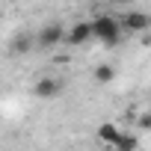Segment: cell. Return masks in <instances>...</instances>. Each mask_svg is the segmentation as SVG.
I'll return each instance as SVG.
<instances>
[{
    "mask_svg": "<svg viewBox=\"0 0 151 151\" xmlns=\"http://www.w3.org/2000/svg\"><path fill=\"white\" fill-rule=\"evenodd\" d=\"M89 24H92V39L104 42L107 47H116V45L122 42V24H119V18H116V15L101 12V15H95Z\"/></svg>",
    "mask_w": 151,
    "mask_h": 151,
    "instance_id": "obj_1",
    "label": "cell"
},
{
    "mask_svg": "<svg viewBox=\"0 0 151 151\" xmlns=\"http://www.w3.org/2000/svg\"><path fill=\"white\" fill-rule=\"evenodd\" d=\"M62 39H65V27H62L59 21H50V24H45V27L36 33V47L53 50L56 45H62Z\"/></svg>",
    "mask_w": 151,
    "mask_h": 151,
    "instance_id": "obj_2",
    "label": "cell"
},
{
    "mask_svg": "<svg viewBox=\"0 0 151 151\" xmlns=\"http://www.w3.org/2000/svg\"><path fill=\"white\" fill-rule=\"evenodd\" d=\"M119 24H122V30H127V33H148V30H151V15L142 12V9H130V12H124V15L119 18Z\"/></svg>",
    "mask_w": 151,
    "mask_h": 151,
    "instance_id": "obj_3",
    "label": "cell"
},
{
    "mask_svg": "<svg viewBox=\"0 0 151 151\" xmlns=\"http://www.w3.org/2000/svg\"><path fill=\"white\" fill-rule=\"evenodd\" d=\"M89 42H92V24L89 21H74L65 30V39H62V45H71V47H83Z\"/></svg>",
    "mask_w": 151,
    "mask_h": 151,
    "instance_id": "obj_4",
    "label": "cell"
},
{
    "mask_svg": "<svg viewBox=\"0 0 151 151\" xmlns=\"http://www.w3.org/2000/svg\"><path fill=\"white\" fill-rule=\"evenodd\" d=\"M59 92H62V80H56V77H39V80L33 83V95H36V98L50 101V98H56Z\"/></svg>",
    "mask_w": 151,
    "mask_h": 151,
    "instance_id": "obj_5",
    "label": "cell"
},
{
    "mask_svg": "<svg viewBox=\"0 0 151 151\" xmlns=\"http://www.w3.org/2000/svg\"><path fill=\"white\" fill-rule=\"evenodd\" d=\"M136 148H139V133L133 130H122L119 139L113 142V151H136Z\"/></svg>",
    "mask_w": 151,
    "mask_h": 151,
    "instance_id": "obj_6",
    "label": "cell"
},
{
    "mask_svg": "<svg viewBox=\"0 0 151 151\" xmlns=\"http://www.w3.org/2000/svg\"><path fill=\"white\" fill-rule=\"evenodd\" d=\"M119 133H122V127L113 124V122H104V124H98V130H95V136H98L104 145H110V148H113V142L119 139Z\"/></svg>",
    "mask_w": 151,
    "mask_h": 151,
    "instance_id": "obj_7",
    "label": "cell"
},
{
    "mask_svg": "<svg viewBox=\"0 0 151 151\" xmlns=\"http://www.w3.org/2000/svg\"><path fill=\"white\" fill-rule=\"evenodd\" d=\"M92 77H95V83H98V86H107V83H113V80H116V68H113L110 62H101V65H95Z\"/></svg>",
    "mask_w": 151,
    "mask_h": 151,
    "instance_id": "obj_8",
    "label": "cell"
},
{
    "mask_svg": "<svg viewBox=\"0 0 151 151\" xmlns=\"http://www.w3.org/2000/svg\"><path fill=\"white\" fill-rule=\"evenodd\" d=\"M30 47H36V39H30V36H18V39L12 42V50H15V53H27Z\"/></svg>",
    "mask_w": 151,
    "mask_h": 151,
    "instance_id": "obj_9",
    "label": "cell"
},
{
    "mask_svg": "<svg viewBox=\"0 0 151 151\" xmlns=\"http://www.w3.org/2000/svg\"><path fill=\"white\" fill-rule=\"evenodd\" d=\"M139 127H142V130L151 127V113H142V116H139Z\"/></svg>",
    "mask_w": 151,
    "mask_h": 151,
    "instance_id": "obj_10",
    "label": "cell"
},
{
    "mask_svg": "<svg viewBox=\"0 0 151 151\" xmlns=\"http://www.w3.org/2000/svg\"><path fill=\"white\" fill-rule=\"evenodd\" d=\"M119 3H127V0H119Z\"/></svg>",
    "mask_w": 151,
    "mask_h": 151,
    "instance_id": "obj_11",
    "label": "cell"
}]
</instances>
